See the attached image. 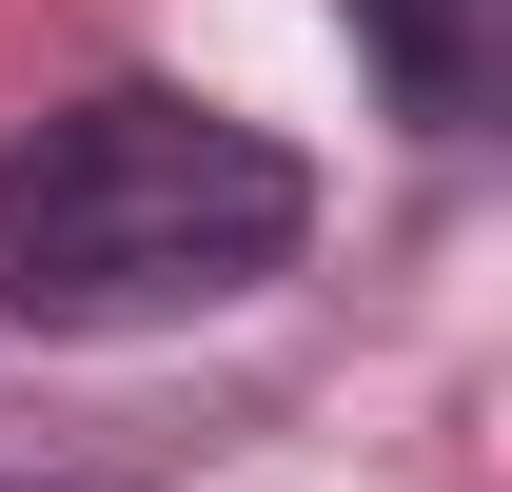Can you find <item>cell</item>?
Masks as SVG:
<instances>
[{
	"label": "cell",
	"mask_w": 512,
	"mask_h": 492,
	"mask_svg": "<svg viewBox=\"0 0 512 492\" xmlns=\"http://www.w3.org/2000/svg\"><path fill=\"white\" fill-rule=\"evenodd\" d=\"M316 178L217 99H60L0 138V315L20 335H158L296 256Z\"/></svg>",
	"instance_id": "cell-1"
},
{
	"label": "cell",
	"mask_w": 512,
	"mask_h": 492,
	"mask_svg": "<svg viewBox=\"0 0 512 492\" xmlns=\"http://www.w3.org/2000/svg\"><path fill=\"white\" fill-rule=\"evenodd\" d=\"M335 20L375 40V79L414 119H473V99H493V0H335Z\"/></svg>",
	"instance_id": "cell-2"
}]
</instances>
